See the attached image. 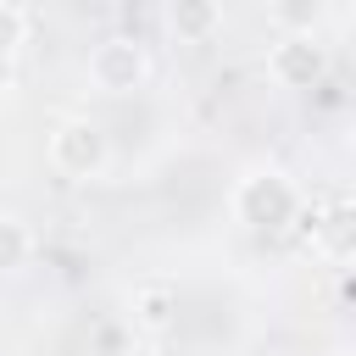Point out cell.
Listing matches in <instances>:
<instances>
[{"label":"cell","mask_w":356,"mask_h":356,"mask_svg":"<svg viewBox=\"0 0 356 356\" xmlns=\"http://www.w3.org/2000/svg\"><path fill=\"white\" fill-rule=\"evenodd\" d=\"M134 323L139 328H167L172 323V289H156V284L139 289L134 295Z\"/></svg>","instance_id":"8"},{"label":"cell","mask_w":356,"mask_h":356,"mask_svg":"<svg viewBox=\"0 0 356 356\" xmlns=\"http://www.w3.org/2000/svg\"><path fill=\"white\" fill-rule=\"evenodd\" d=\"M167 28H172L178 44H206V39L222 33V0H172Z\"/></svg>","instance_id":"5"},{"label":"cell","mask_w":356,"mask_h":356,"mask_svg":"<svg viewBox=\"0 0 356 356\" xmlns=\"http://www.w3.org/2000/svg\"><path fill=\"white\" fill-rule=\"evenodd\" d=\"M50 167L67 172V178H100L111 167V139L100 122L89 117H67L56 134H50Z\"/></svg>","instance_id":"1"},{"label":"cell","mask_w":356,"mask_h":356,"mask_svg":"<svg viewBox=\"0 0 356 356\" xmlns=\"http://www.w3.org/2000/svg\"><path fill=\"white\" fill-rule=\"evenodd\" d=\"M234 211L250 228H284L300 211V195H295V184L284 172H250L239 184V195H234Z\"/></svg>","instance_id":"2"},{"label":"cell","mask_w":356,"mask_h":356,"mask_svg":"<svg viewBox=\"0 0 356 356\" xmlns=\"http://www.w3.org/2000/svg\"><path fill=\"white\" fill-rule=\"evenodd\" d=\"M267 78L278 89H312L323 78V44L312 33H284L273 50H267Z\"/></svg>","instance_id":"4"},{"label":"cell","mask_w":356,"mask_h":356,"mask_svg":"<svg viewBox=\"0 0 356 356\" xmlns=\"http://www.w3.org/2000/svg\"><path fill=\"white\" fill-rule=\"evenodd\" d=\"M323 11H328L323 0H267V22L278 33H317Z\"/></svg>","instance_id":"6"},{"label":"cell","mask_w":356,"mask_h":356,"mask_svg":"<svg viewBox=\"0 0 356 356\" xmlns=\"http://www.w3.org/2000/svg\"><path fill=\"white\" fill-rule=\"evenodd\" d=\"M150 78V56H145V44L139 39H100L95 50H89V83L100 89V95H128V89H139Z\"/></svg>","instance_id":"3"},{"label":"cell","mask_w":356,"mask_h":356,"mask_svg":"<svg viewBox=\"0 0 356 356\" xmlns=\"http://www.w3.org/2000/svg\"><path fill=\"white\" fill-rule=\"evenodd\" d=\"M22 33H28V22H22V11L11 6V0H0V61L22 44Z\"/></svg>","instance_id":"9"},{"label":"cell","mask_w":356,"mask_h":356,"mask_svg":"<svg viewBox=\"0 0 356 356\" xmlns=\"http://www.w3.org/2000/svg\"><path fill=\"white\" fill-rule=\"evenodd\" d=\"M28 256H33V234H28V222L11 217V211H0V273L28 267Z\"/></svg>","instance_id":"7"}]
</instances>
